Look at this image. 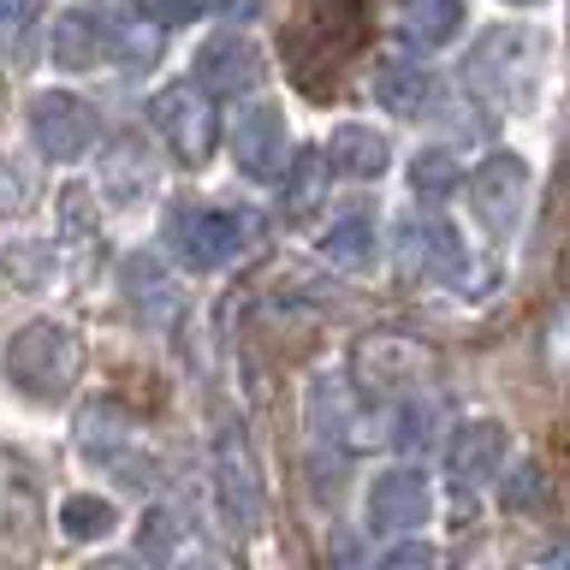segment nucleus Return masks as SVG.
Segmentation results:
<instances>
[{"mask_svg":"<svg viewBox=\"0 0 570 570\" xmlns=\"http://www.w3.org/2000/svg\"><path fill=\"white\" fill-rule=\"evenodd\" d=\"M149 125L160 131V142H173V155L185 167H203L220 142V114H214V96L196 78L185 83H167L160 96L149 101Z\"/></svg>","mask_w":570,"mask_h":570,"instance_id":"nucleus-4","label":"nucleus"},{"mask_svg":"<svg viewBox=\"0 0 570 570\" xmlns=\"http://www.w3.org/2000/svg\"><path fill=\"white\" fill-rule=\"evenodd\" d=\"M256 232H262V220L249 208H203V203H190V208L167 214V238H173L178 262H185L190 274L226 267L238 249L256 244Z\"/></svg>","mask_w":570,"mask_h":570,"instance_id":"nucleus-3","label":"nucleus"},{"mask_svg":"<svg viewBox=\"0 0 570 570\" xmlns=\"http://www.w3.org/2000/svg\"><path fill=\"white\" fill-rule=\"evenodd\" d=\"M214 481H220L226 523L232 529H256L262 523V481H256V463H249L238 434H220V445H214Z\"/></svg>","mask_w":570,"mask_h":570,"instance_id":"nucleus-16","label":"nucleus"},{"mask_svg":"<svg viewBox=\"0 0 570 570\" xmlns=\"http://www.w3.org/2000/svg\"><path fill=\"white\" fill-rule=\"evenodd\" d=\"M505 458H511V440L499 422H463L452 440H445V475H452L458 493H475L488 488V481L505 475Z\"/></svg>","mask_w":570,"mask_h":570,"instance_id":"nucleus-10","label":"nucleus"},{"mask_svg":"<svg viewBox=\"0 0 570 570\" xmlns=\"http://www.w3.org/2000/svg\"><path fill=\"white\" fill-rule=\"evenodd\" d=\"M30 137L48 160H78L89 142L101 137V119H96V107L83 96H71V89H42V96L30 101Z\"/></svg>","mask_w":570,"mask_h":570,"instance_id":"nucleus-6","label":"nucleus"},{"mask_svg":"<svg viewBox=\"0 0 570 570\" xmlns=\"http://www.w3.org/2000/svg\"><path fill=\"white\" fill-rule=\"evenodd\" d=\"M125 285H131V297L137 303H155V315H173V285H167V274L155 267V256H131L125 262Z\"/></svg>","mask_w":570,"mask_h":570,"instance_id":"nucleus-26","label":"nucleus"},{"mask_svg":"<svg viewBox=\"0 0 570 570\" xmlns=\"http://www.w3.org/2000/svg\"><path fill=\"white\" fill-rule=\"evenodd\" d=\"M428 368H434V356L404 333H374V338L356 345V381H363L368 392L416 386V381H428Z\"/></svg>","mask_w":570,"mask_h":570,"instance_id":"nucleus-13","label":"nucleus"},{"mask_svg":"<svg viewBox=\"0 0 570 570\" xmlns=\"http://www.w3.org/2000/svg\"><path fill=\"white\" fill-rule=\"evenodd\" d=\"M303 416H309V434L315 440H338V445H368L374 434H363L368 428V416H363V404H356V392H351V381L345 374H315L309 381V399H303Z\"/></svg>","mask_w":570,"mask_h":570,"instance_id":"nucleus-12","label":"nucleus"},{"mask_svg":"<svg viewBox=\"0 0 570 570\" xmlns=\"http://www.w3.org/2000/svg\"><path fill=\"white\" fill-rule=\"evenodd\" d=\"M114 523H119L114 499L71 493L66 505H60V529H66V541H101V534H114Z\"/></svg>","mask_w":570,"mask_h":570,"instance_id":"nucleus-23","label":"nucleus"},{"mask_svg":"<svg viewBox=\"0 0 570 570\" xmlns=\"http://www.w3.org/2000/svg\"><path fill=\"white\" fill-rule=\"evenodd\" d=\"M547 363L570 374V297L559 303V315H552V327H547Z\"/></svg>","mask_w":570,"mask_h":570,"instance_id":"nucleus-31","label":"nucleus"},{"mask_svg":"<svg viewBox=\"0 0 570 570\" xmlns=\"http://www.w3.org/2000/svg\"><path fill=\"white\" fill-rule=\"evenodd\" d=\"M374 101L392 107L399 119H428V114H440V101H445V89L428 78L422 66H404V60H386L381 71H374Z\"/></svg>","mask_w":570,"mask_h":570,"instance_id":"nucleus-17","label":"nucleus"},{"mask_svg":"<svg viewBox=\"0 0 570 570\" xmlns=\"http://www.w3.org/2000/svg\"><path fill=\"white\" fill-rule=\"evenodd\" d=\"M381 564H386V570H399V564H434V547H422V541H416V547H392Z\"/></svg>","mask_w":570,"mask_h":570,"instance_id":"nucleus-32","label":"nucleus"},{"mask_svg":"<svg viewBox=\"0 0 570 570\" xmlns=\"http://www.w3.org/2000/svg\"><path fill=\"white\" fill-rule=\"evenodd\" d=\"M458 30H463V0H410V12H404V42L416 48V53L445 48Z\"/></svg>","mask_w":570,"mask_h":570,"instance_id":"nucleus-20","label":"nucleus"},{"mask_svg":"<svg viewBox=\"0 0 570 570\" xmlns=\"http://www.w3.org/2000/svg\"><path fill=\"white\" fill-rule=\"evenodd\" d=\"M463 190H470V208H475V220L488 226V238H511V232L523 226L529 167L517 155H488L470 178H463Z\"/></svg>","mask_w":570,"mask_h":570,"instance_id":"nucleus-5","label":"nucleus"},{"mask_svg":"<svg viewBox=\"0 0 570 570\" xmlns=\"http://www.w3.org/2000/svg\"><path fill=\"white\" fill-rule=\"evenodd\" d=\"M327 173H333L327 149H303L292 185H285V214H309V208L321 203V178H327Z\"/></svg>","mask_w":570,"mask_h":570,"instance_id":"nucleus-24","label":"nucleus"},{"mask_svg":"<svg viewBox=\"0 0 570 570\" xmlns=\"http://www.w3.org/2000/svg\"><path fill=\"white\" fill-rule=\"evenodd\" d=\"M440 422H445V399H434V392H416V399H404L399 410H392V445L399 452H422V445H434L440 434Z\"/></svg>","mask_w":570,"mask_h":570,"instance_id":"nucleus-21","label":"nucleus"},{"mask_svg":"<svg viewBox=\"0 0 570 570\" xmlns=\"http://www.w3.org/2000/svg\"><path fill=\"white\" fill-rule=\"evenodd\" d=\"M78 440H83V458H96L101 470H114L119 481H131V488H142V481H149V452L137 445L131 428L114 422V410H83Z\"/></svg>","mask_w":570,"mask_h":570,"instance_id":"nucleus-15","label":"nucleus"},{"mask_svg":"<svg viewBox=\"0 0 570 570\" xmlns=\"http://www.w3.org/2000/svg\"><path fill=\"white\" fill-rule=\"evenodd\" d=\"M178 541V517L173 511H149V529L137 534V552H149V559H167Z\"/></svg>","mask_w":570,"mask_h":570,"instance_id":"nucleus-30","label":"nucleus"},{"mask_svg":"<svg viewBox=\"0 0 570 570\" xmlns=\"http://www.w3.org/2000/svg\"><path fill=\"white\" fill-rule=\"evenodd\" d=\"M428 511H434V493H428V475L416 470H386V475H374V488H368V529L374 534H410V529H422L428 523Z\"/></svg>","mask_w":570,"mask_h":570,"instance_id":"nucleus-14","label":"nucleus"},{"mask_svg":"<svg viewBox=\"0 0 570 570\" xmlns=\"http://www.w3.org/2000/svg\"><path fill=\"white\" fill-rule=\"evenodd\" d=\"M7 374L18 392H30V399H66L71 381L83 374V345L78 333L66 327V321H30V327L12 333L7 345Z\"/></svg>","mask_w":570,"mask_h":570,"instance_id":"nucleus-2","label":"nucleus"},{"mask_svg":"<svg viewBox=\"0 0 570 570\" xmlns=\"http://www.w3.org/2000/svg\"><path fill=\"white\" fill-rule=\"evenodd\" d=\"M410 178H416V190L428 196V203H440V196H452V190L463 185L458 160L445 155V149H422V155H416V167H410Z\"/></svg>","mask_w":570,"mask_h":570,"instance_id":"nucleus-25","label":"nucleus"},{"mask_svg":"<svg viewBox=\"0 0 570 570\" xmlns=\"http://www.w3.org/2000/svg\"><path fill=\"white\" fill-rule=\"evenodd\" d=\"M36 12H42V0H0V48L24 42V30L36 24Z\"/></svg>","mask_w":570,"mask_h":570,"instance_id":"nucleus-28","label":"nucleus"},{"mask_svg":"<svg viewBox=\"0 0 570 570\" xmlns=\"http://www.w3.org/2000/svg\"><path fill=\"white\" fill-rule=\"evenodd\" d=\"M232 160L249 178H279L285 160H292V131H285L279 107H244L238 125H232Z\"/></svg>","mask_w":570,"mask_h":570,"instance_id":"nucleus-11","label":"nucleus"},{"mask_svg":"<svg viewBox=\"0 0 570 570\" xmlns=\"http://www.w3.org/2000/svg\"><path fill=\"white\" fill-rule=\"evenodd\" d=\"M534 78H541V36L511 24L481 30L470 60H463V83L488 107H523L534 96Z\"/></svg>","mask_w":570,"mask_h":570,"instance_id":"nucleus-1","label":"nucleus"},{"mask_svg":"<svg viewBox=\"0 0 570 570\" xmlns=\"http://www.w3.org/2000/svg\"><path fill=\"white\" fill-rule=\"evenodd\" d=\"M499 499H505L511 517L541 511L547 505V470H541V463H517V470L505 475V488H499Z\"/></svg>","mask_w":570,"mask_h":570,"instance_id":"nucleus-27","label":"nucleus"},{"mask_svg":"<svg viewBox=\"0 0 570 570\" xmlns=\"http://www.w3.org/2000/svg\"><path fill=\"white\" fill-rule=\"evenodd\" d=\"M214 0H137L142 18H155V24H190V18H203Z\"/></svg>","mask_w":570,"mask_h":570,"instance_id":"nucleus-29","label":"nucleus"},{"mask_svg":"<svg viewBox=\"0 0 570 570\" xmlns=\"http://www.w3.org/2000/svg\"><path fill=\"white\" fill-rule=\"evenodd\" d=\"M511 7H541V0H511Z\"/></svg>","mask_w":570,"mask_h":570,"instance_id":"nucleus-34","label":"nucleus"},{"mask_svg":"<svg viewBox=\"0 0 570 570\" xmlns=\"http://www.w3.org/2000/svg\"><path fill=\"white\" fill-rule=\"evenodd\" d=\"M96 173H101V190L114 196V203H137V196L155 185V155L142 149V142L125 137V142H114V149L101 155Z\"/></svg>","mask_w":570,"mask_h":570,"instance_id":"nucleus-19","label":"nucleus"},{"mask_svg":"<svg viewBox=\"0 0 570 570\" xmlns=\"http://www.w3.org/2000/svg\"><path fill=\"white\" fill-rule=\"evenodd\" d=\"M392 256H399V274L410 285H445L463 274V244L458 232L434 220V214H410L399 226V244H392Z\"/></svg>","mask_w":570,"mask_h":570,"instance_id":"nucleus-7","label":"nucleus"},{"mask_svg":"<svg viewBox=\"0 0 570 570\" xmlns=\"http://www.w3.org/2000/svg\"><path fill=\"white\" fill-rule=\"evenodd\" d=\"M374 238H381V232H374L368 214H338L327 226V238H321V256L338 262V267H363L374 256Z\"/></svg>","mask_w":570,"mask_h":570,"instance_id":"nucleus-22","label":"nucleus"},{"mask_svg":"<svg viewBox=\"0 0 570 570\" xmlns=\"http://www.w3.org/2000/svg\"><path fill=\"white\" fill-rule=\"evenodd\" d=\"M214 7L232 12V18H249V12H256V0H214Z\"/></svg>","mask_w":570,"mask_h":570,"instance_id":"nucleus-33","label":"nucleus"},{"mask_svg":"<svg viewBox=\"0 0 570 570\" xmlns=\"http://www.w3.org/2000/svg\"><path fill=\"white\" fill-rule=\"evenodd\" d=\"M119 24L125 18L101 12V7H71L53 18V60L66 71H96V66H119Z\"/></svg>","mask_w":570,"mask_h":570,"instance_id":"nucleus-9","label":"nucleus"},{"mask_svg":"<svg viewBox=\"0 0 570 570\" xmlns=\"http://www.w3.org/2000/svg\"><path fill=\"white\" fill-rule=\"evenodd\" d=\"M327 160H333V173H345V178H381L392 167V142L374 131V125H333Z\"/></svg>","mask_w":570,"mask_h":570,"instance_id":"nucleus-18","label":"nucleus"},{"mask_svg":"<svg viewBox=\"0 0 570 570\" xmlns=\"http://www.w3.org/2000/svg\"><path fill=\"white\" fill-rule=\"evenodd\" d=\"M190 78L203 83L208 96H256L262 78H267V60H262V48L249 42V36L220 30V36H208V42L196 48Z\"/></svg>","mask_w":570,"mask_h":570,"instance_id":"nucleus-8","label":"nucleus"}]
</instances>
